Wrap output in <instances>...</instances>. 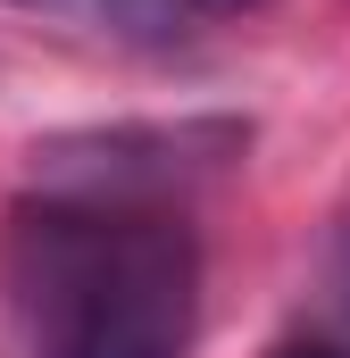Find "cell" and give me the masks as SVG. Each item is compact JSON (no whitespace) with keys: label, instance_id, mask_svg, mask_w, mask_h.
<instances>
[{"label":"cell","instance_id":"6da1fadb","mask_svg":"<svg viewBox=\"0 0 350 358\" xmlns=\"http://www.w3.org/2000/svg\"><path fill=\"white\" fill-rule=\"evenodd\" d=\"M8 283L34 358H183L200 325V242L175 200H17Z\"/></svg>","mask_w":350,"mask_h":358},{"label":"cell","instance_id":"7a4b0ae2","mask_svg":"<svg viewBox=\"0 0 350 358\" xmlns=\"http://www.w3.org/2000/svg\"><path fill=\"white\" fill-rule=\"evenodd\" d=\"M251 125L234 117H183V125H84L34 142V183L76 200H175L183 183L234 167Z\"/></svg>","mask_w":350,"mask_h":358},{"label":"cell","instance_id":"3957f363","mask_svg":"<svg viewBox=\"0 0 350 358\" xmlns=\"http://www.w3.org/2000/svg\"><path fill=\"white\" fill-rule=\"evenodd\" d=\"M25 8H50V17H67V25H84V34L142 42V50H167V42H183V34L200 25L183 0H25Z\"/></svg>","mask_w":350,"mask_h":358},{"label":"cell","instance_id":"277c9868","mask_svg":"<svg viewBox=\"0 0 350 358\" xmlns=\"http://www.w3.org/2000/svg\"><path fill=\"white\" fill-rule=\"evenodd\" d=\"M326 300L350 317V217H342V234L326 242Z\"/></svg>","mask_w":350,"mask_h":358},{"label":"cell","instance_id":"5b68a950","mask_svg":"<svg viewBox=\"0 0 350 358\" xmlns=\"http://www.w3.org/2000/svg\"><path fill=\"white\" fill-rule=\"evenodd\" d=\"M192 17H242V8H267V0H183Z\"/></svg>","mask_w":350,"mask_h":358},{"label":"cell","instance_id":"8992f818","mask_svg":"<svg viewBox=\"0 0 350 358\" xmlns=\"http://www.w3.org/2000/svg\"><path fill=\"white\" fill-rule=\"evenodd\" d=\"M275 358H350V350H334V342H284Z\"/></svg>","mask_w":350,"mask_h":358}]
</instances>
